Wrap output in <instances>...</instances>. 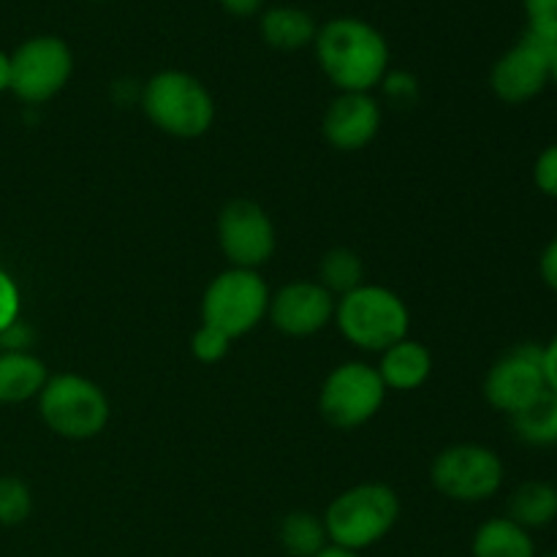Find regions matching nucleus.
I'll use <instances>...</instances> for the list:
<instances>
[{"instance_id": "nucleus-1", "label": "nucleus", "mask_w": 557, "mask_h": 557, "mask_svg": "<svg viewBox=\"0 0 557 557\" xmlns=\"http://www.w3.org/2000/svg\"><path fill=\"white\" fill-rule=\"evenodd\" d=\"M315 60L341 92H370L389 74V41L359 16H335L315 33Z\"/></svg>"}, {"instance_id": "nucleus-2", "label": "nucleus", "mask_w": 557, "mask_h": 557, "mask_svg": "<svg viewBox=\"0 0 557 557\" xmlns=\"http://www.w3.org/2000/svg\"><path fill=\"white\" fill-rule=\"evenodd\" d=\"M321 520L332 547L362 555L395 531L400 520V498L386 484H357L337 495Z\"/></svg>"}, {"instance_id": "nucleus-3", "label": "nucleus", "mask_w": 557, "mask_h": 557, "mask_svg": "<svg viewBox=\"0 0 557 557\" xmlns=\"http://www.w3.org/2000/svg\"><path fill=\"white\" fill-rule=\"evenodd\" d=\"M141 109L156 128L177 139L205 136L215 123V101L201 79L188 71H158L141 87Z\"/></svg>"}, {"instance_id": "nucleus-4", "label": "nucleus", "mask_w": 557, "mask_h": 557, "mask_svg": "<svg viewBox=\"0 0 557 557\" xmlns=\"http://www.w3.org/2000/svg\"><path fill=\"white\" fill-rule=\"evenodd\" d=\"M335 324L351 346L384 354L386 348L408 337L411 313L400 294L392 288L362 283L351 294L337 299Z\"/></svg>"}, {"instance_id": "nucleus-5", "label": "nucleus", "mask_w": 557, "mask_h": 557, "mask_svg": "<svg viewBox=\"0 0 557 557\" xmlns=\"http://www.w3.org/2000/svg\"><path fill=\"white\" fill-rule=\"evenodd\" d=\"M38 413L60 438L90 441L109 424V397L85 375L60 373L38 392Z\"/></svg>"}, {"instance_id": "nucleus-6", "label": "nucleus", "mask_w": 557, "mask_h": 557, "mask_svg": "<svg viewBox=\"0 0 557 557\" xmlns=\"http://www.w3.org/2000/svg\"><path fill=\"white\" fill-rule=\"evenodd\" d=\"M270 288L256 270H232L212 277L201 297V324L215 326L232 341L248 335L270 310Z\"/></svg>"}, {"instance_id": "nucleus-7", "label": "nucleus", "mask_w": 557, "mask_h": 557, "mask_svg": "<svg viewBox=\"0 0 557 557\" xmlns=\"http://www.w3.org/2000/svg\"><path fill=\"white\" fill-rule=\"evenodd\" d=\"M504 460L482 444L446 446L430 466L433 487L455 504H484L504 487Z\"/></svg>"}, {"instance_id": "nucleus-8", "label": "nucleus", "mask_w": 557, "mask_h": 557, "mask_svg": "<svg viewBox=\"0 0 557 557\" xmlns=\"http://www.w3.org/2000/svg\"><path fill=\"white\" fill-rule=\"evenodd\" d=\"M74 74V52L60 36H33L11 52V92L22 103L52 101Z\"/></svg>"}, {"instance_id": "nucleus-9", "label": "nucleus", "mask_w": 557, "mask_h": 557, "mask_svg": "<svg viewBox=\"0 0 557 557\" xmlns=\"http://www.w3.org/2000/svg\"><path fill=\"white\" fill-rule=\"evenodd\" d=\"M386 400L379 370L364 362H343L321 384L319 411L332 428L354 430L368 424Z\"/></svg>"}, {"instance_id": "nucleus-10", "label": "nucleus", "mask_w": 557, "mask_h": 557, "mask_svg": "<svg viewBox=\"0 0 557 557\" xmlns=\"http://www.w3.org/2000/svg\"><path fill=\"white\" fill-rule=\"evenodd\" d=\"M553 41H544L528 30L522 33L520 41L506 49L490 71V87L495 98L520 107L542 96L553 85Z\"/></svg>"}, {"instance_id": "nucleus-11", "label": "nucleus", "mask_w": 557, "mask_h": 557, "mask_svg": "<svg viewBox=\"0 0 557 557\" xmlns=\"http://www.w3.org/2000/svg\"><path fill=\"white\" fill-rule=\"evenodd\" d=\"M544 392H547V379H544L539 343H520L509 348L484 375V400L506 417L525 411Z\"/></svg>"}, {"instance_id": "nucleus-12", "label": "nucleus", "mask_w": 557, "mask_h": 557, "mask_svg": "<svg viewBox=\"0 0 557 557\" xmlns=\"http://www.w3.org/2000/svg\"><path fill=\"white\" fill-rule=\"evenodd\" d=\"M218 243L232 267L259 270L277 248L275 223L256 201L234 199L218 215Z\"/></svg>"}, {"instance_id": "nucleus-13", "label": "nucleus", "mask_w": 557, "mask_h": 557, "mask_svg": "<svg viewBox=\"0 0 557 557\" xmlns=\"http://www.w3.org/2000/svg\"><path fill=\"white\" fill-rule=\"evenodd\" d=\"M337 299L319 281L286 283L275 297H270L272 324L288 337H310L335 319Z\"/></svg>"}, {"instance_id": "nucleus-14", "label": "nucleus", "mask_w": 557, "mask_h": 557, "mask_svg": "<svg viewBox=\"0 0 557 557\" xmlns=\"http://www.w3.org/2000/svg\"><path fill=\"white\" fill-rule=\"evenodd\" d=\"M381 107L370 92H341L321 120L326 141L335 150H364L381 131Z\"/></svg>"}, {"instance_id": "nucleus-15", "label": "nucleus", "mask_w": 557, "mask_h": 557, "mask_svg": "<svg viewBox=\"0 0 557 557\" xmlns=\"http://www.w3.org/2000/svg\"><path fill=\"white\" fill-rule=\"evenodd\" d=\"M375 370H379L386 389L411 392L419 389L433 373V354L419 341L403 337L400 343H395V346L381 354V364Z\"/></svg>"}, {"instance_id": "nucleus-16", "label": "nucleus", "mask_w": 557, "mask_h": 557, "mask_svg": "<svg viewBox=\"0 0 557 557\" xmlns=\"http://www.w3.org/2000/svg\"><path fill=\"white\" fill-rule=\"evenodd\" d=\"M259 30L267 47L277 52H297V49L313 47L319 25L308 11L297 5H272L261 14Z\"/></svg>"}, {"instance_id": "nucleus-17", "label": "nucleus", "mask_w": 557, "mask_h": 557, "mask_svg": "<svg viewBox=\"0 0 557 557\" xmlns=\"http://www.w3.org/2000/svg\"><path fill=\"white\" fill-rule=\"evenodd\" d=\"M47 364L30 351H0V403L16 406L38 397L47 384Z\"/></svg>"}, {"instance_id": "nucleus-18", "label": "nucleus", "mask_w": 557, "mask_h": 557, "mask_svg": "<svg viewBox=\"0 0 557 557\" xmlns=\"http://www.w3.org/2000/svg\"><path fill=\"white\" fill-rule=\"evenodd\" d=\"M473 557H539L533 533L509 517H493L482 522L471 542Z\"/></svg>"}, {"instance_id": "nucleus-19", "label": "nucleus", "mask_w": 557, "mask_h": 557, "mask_svg": "<svg viewBox=\"0 0 557 557\" xmlns=\"http://www.w3.org/2000/svg\"><path fill=\"white\" fill-rule=\"evenodd\" d=\"M509 520L525 531H542L557 520V487L549 482H525L509 495Z\"/></svg>"}, {"instance_id": "nucleus-20", "label": "nucleus", "mask_w": 557, "mask_h": 557, "mask_svg": "<svg viewBox=\"0 0 557 557\" xmlns=\"http://www.w3.org/2000/svg\"><path fill=\"white\" fill-rule=\"evenodd\" d=\"M515 435L528 446H557V395L544 392L525 411L511 417Z\"/></svg>"}, {"instance_id": "nucleus-21", "label": "nucleus", "mask_w": 557, "mask_h": 557, "mask_svg": "<svg viewBox=\"0 0 557 557\" xmlns=\"http://www.w3.org/2000/svg\"><path fill=\"white\" fill-rule=\"evenodd\" d=\"M281 547L292 557H315L324 547H330L324 520L310 511H292L283 517L277 528Z\"/></svg>"}, {"instance_id": "nucleus-22", "label": "nucleus", "mask_w": 557, "mask_h": 557, "mask_svg": "<svg viewBox=\"0 0 557 557\" xmlns=\"http://www.w3.org/2000/svg\"><path fill=\"white\" fill-rule=\"evenodd\" d=\"M319 283L335 297H346L364 283V264L351 248H332L319 264Z\"/></svg>"}, {"instance_id": "nucleus-23", "label": "nucleus", "mask_w": 557, "mask_h": 557, "mask_svg": "<svg viewBox=\"0 0 557 557\" xmlns=\"http://www.w3.org/2000/svg\"><path fill=\"white\" fill-rule=\"evenodd\" d=\"M33 493L20 476H0V525L16 528L30 517Z\"/></svg>"}, {"instance_id": "nucleus-24", "label": "nucleus", "mask_w": 557, "mask_h": 557, "mask_svg": "<svg viewBox=\"0 0 557 557\" xmlns=\"http://www.w3.org/2000/svg\"><path fill=\"white\" fill-rule=\"evenodd\" d=\"M228 348H232V337L223 335L215 326L201 324L199 330L194 332V337H190V351H194V357L205 364L221 362L228 354Z\"/></svg>"}, {"instance_id": "nucleus-25", "label": "nucleus", "mask_w": 557, "mask_h": 557, "mask_svg": "<svg viewBox=\"0 0 557 557\" xmlns=\"http://www.w3.org/2000/svg\"><path fill=\"white\" fill-rule=\"evenodd\" d=\"M528 33L557 44V0H522Z\"/></svg>"}, {"instance_id": "nucleus-26", "label": "nucleus", "mask_w": 557, "mask_h": 557, "mask_svg": "<svg viewBox=\"0 0 557 557\" xmlns=\"http://www.w3.org/2000/svg\"><path fill=\"white\" fill-rule=\"evenodd\" d=\"M533 185L547 199H557V141L539 152L536 163H533Z\"/></svg>"}, {"instance_id": "nucleus-27", "label": "nucleus", "mask_w": 557, "mask_h": 557, "mask_svg": "<svg viewBox=\"0 0 557 557\" xmlns=\"http://www.w3.org/2000/svg\"><path fill=\"white\" fill-rule=\"evenodd\" d=\"M22 313V294L14 277L0 267V332L9 330Z\"/></svg>"}, {"instance_id": "nucleus-28", "label": "nucleus", "mask_w": 557, "mask_h": 557, "mask_svg": "<svg viewBox=\"0 0 557 557\" xmlns=\"http://www.w3.org/2000/svg\"><path fill=\"white\" fill-rule=\"evenodd\" d=\"M384 92L386 98H392L395 103H403V107H408V103L417 101L419 96V85L417 79H413L411 74H406V71H389V74L384 76Z\"/></svg>"}, {"instance_id": "nucleus-29", "label": "nucleus", "mask_w": 557, "mask_h": 557, "mask_svg": "<svg viewBox=\"0 0 557 557\" xmlns=\"http://www.w3.org/2000/svg\"><path fill=\"white\" fill-rule=\"evenodd\" d=\"M33 343V330L25 321H14L5 332H0V351H27Z\"/></svg>"}, {"instance_id": "nucleus-30", "label": "nucleus", "mask_w": 557, "mask_h": 557, "mask_svg": "<svg viewBox=\"0 0 557 557\" xmlns=\"http://www.w3.org/2000/svg\"><path fill=\"white\" fill-rule=\"evenodd\" d=\"M539 275H542L544 286L557 294V237L549 239L547 248L539 256Z\"/></svg>"}, {"instance_id": "nucleus-31", "label": "nucleus", "mask_w": 557, "mask_h": 557, "mask_svg": "<svg viewBox=\"0 0 557 557\" xmlns=\"http://www.w3.org/2000/svg\"><path fill=\"white\" fill-rule=\"evenodd\" d=\"M542 362H544V379H547V389L557 395V335L542 346Z\"/></svg>"}, {"instance_id": "nucleus-32", "label": "nucleus", "mask_w": 557, "mask_h": 557, "mask_svg": "<svg viewBox=\"0 0 557 557\" xmlns=\"http://www.w3.org/2000/svg\"><path fill=\"white\" fill-rule=\"evenodd\" d=\"M226 14L239 16V20H248V16H256L261 9H264V0H218Z\"/></svg>"}, {"instance_id": "nucleus-33", "label": "nucleus", "mask_w": 557, "mask_h": 557, "mask_svg": "<svg viewBox=\"0 0 557 557\" xmlns=\"http://www.w3.org/2000/svg\"><path fill=\"white\" fill-rule=\"evenodd\" d=\"M11 90V54L0 49V92Z\"/></svg>"}, {"instance_id": "nucleus-34", "label": "nucleus", "mask_w": 557, "mask_h": 557, "mask_svg": "<svg viewBox=\"0 0 557 557\" xmlns=\"http://www.w3.org/2000/svg\"><path fill=\"white\" fill-rule=\"evenodd\" d=\"M315 557H362V555H359V553H348V549L332 547V544H330V547H324V549H321V553L315 555Z\"/></svg>"}, {"instance_id": "nucleus-35", "label": "nucleus", "mask_w": 557, "mask_h": 557, "mask_svg": "<svg viewBox=\"0 0 557 557\" xmlns=\"http://www.w3.org/2000/svg\"><path fill=\"white\" fill-rule=\"evenodd\" d=\"M553 85L557 87V44H555V52H553Z\"/></svg>"}, {"instance_id": "nucleus-36", "label": "nucleus", "mask_w": 557, "mask_h": 557, "mask_svg": "<svg viewBox=\"0 0 557 557\" xmlns=\"http://www.w3.org/2000/svg\"><path fill=\"white\" fill-rule=\"evenodd\" d=\"M539 557H557V553H549V555H539Z\"/></svg>"}]
</instances>
